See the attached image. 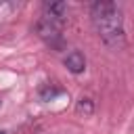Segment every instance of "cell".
Masks as SVG:
<instances>
[{"label":"cell","mask_w":134,"mask_h":134,"mask_svg":"<svg viewBox=\"0 0 134 134\" xmlns=\"http://www.w3.org/2000/svg\"><path fill=\"white\" fill-rule=\"evenodd\" d=\"M90 19L96 34L107 46H124V19L115 2H94L90 6Z\"/></svg>","instance_id":"cell-1"},{"label":"cell","mask_w":134,"mask_h":134,"mask_svg":"<svg viewBox=\"0 0 134 134\" xmlns=\"http://www.w3.org/2000/svg\"><path fill=\"white\" fill-rule=\"evenodd\" d=\"M65 13L67 6L63 2H52L44 6V15L38 21V36L50 46V48H63V25H65Z\"/></svg>","instance_id":"cell-2"},{"label":"cell","mask_w":134,"mask_h":134,"mask_svg":"<svg viewBox=\"0 0 134 134\" xmlns=\"http://www.w3.org/2000/svg\"><path fill=\"white\" fill-rule=\"evenodd\" d=\"M65 67L71 71V73H82L86 69V57L80 52V50H71L67 57H65Z\"/></svg>","instance_id":"cell-3"},{"label":"cell","mask_w":134,"mask_h":134,"mask_svg":"<svg viewBox=\"0 0 134 134\" xmlns=\"http://www.w3.org/2000/svg\"><path fill=\"white\" fill-rule=\"evenodd\" d=\"M57 94H61V88L46 86V88H42V90H40V96H42V100H50V98H54Z\"/></svg>","instance_id":"cell-4"},{"label":"cell","mask_w":134,"mask_h":134,"mask_svg":"<svg viewBox=\"0 0 134 134\" xmlns=\"http://www.w3.org/2000/svg\"><path fill=\"white\" fill-rule=\"evenodd\" d=\"M77 113L90 115V113H92V100H90V98H80V103H77Z\"/></svg>","instance_id":"cell-5"},{"label":"cell","mask_w":134,"mask_h":134,"mask_svg":"<svg viewBox=\"0 0 134 134\" xmlns=\"http://www.w3.org/2000/svg\"><path fill=\"white\" fill-rule=\"evenodd\" d=\"M0 134H4V132H0Z\"/></svg>","instance_id":"cell-6"}]
</instances>
